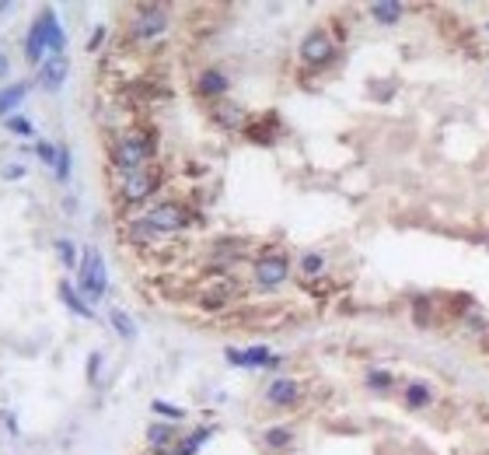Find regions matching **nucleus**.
<instances>
[{"mask_svg": "<svg viewBox=\"0 0 489 455\" xmlns=\"http://www.w3.org/2000/svg\"><path fill=\"white\" fill-rule=\"evenodd\" d=\"M154 154V140L143 133V130H130L123 133L116 144H112V161L123 168V172H137L143 168V161Z\"/></svg>", "mask_w": 489, "mask_h": 455, "instance_id": "nucleus-1", "label": "nucleus"}, {"mask_svg": "<svg viewBox=\"0 0 489 455\" xmlns=\"http://www.w3.org/2000/svg\"><path fill=\"white\" fill-rule=\"evenodd\" d=\"M77 288H81V298H88V301L105 298V291H109V274H105V263H102L98 249H88V253H84V263H81V270H77Z\"/></svg>", "mask_w": 489, "mask_h": 455, "instance_id": "nucleus-2", "label": "nucleus"}, {"mask_svg": "<svg viewBox=\"0 0 489 455\" xmlns=\"http://www.w3.org/2000/svg\"><path fill=\"white\" fill-rule=\"evenodd\" d=\"M157 186H161V172L137 168V172H126V175L119 179V196H123L126 203H140V200H147Z\"/></svg>", "mask_w": 489, "mask_h": 455, "instance_id": "nucleus-3", "label": "nucleus"}, {"mask_svg": "<svg viewBox=\"0 0 489 455\" xmlns=\"http://www.w3.org/2000/svg\"><path fill=\"white\" fill-rule=\"evenodd\" d=\"M147 221L157 228V232H182V228L189 224V210L182 203H157L147 210Z\"/></svg>", "mask_w": 489, "mask_h": 455, "instance_id": "nucleus-4", "label": "nucleus"}, {"mask_svg": "<svg viewBox=\"0 0 489 455\" xmlns=\"http://www.w3.org/2000/svg\"><path fill=\"white\" fill-rule=\"evenodd\" d=\"M256 284L259 288H277V284H284L287 281V274H290V263H287V256H280V253H273V256H263V260H256Z\"/></svg>", "mask_w": 489, "mask_h": 455, "instance_id": "nucleus-5", "label": "nucleus"}, {"mask_svg": "<svg viewBox=\"0 0 489 455\" xmlns=\"http://www.w3.org/2000/svg\"><path fill=\"white\" fill-rule=\"evenodd\" d=\"M164 22H168L164 8H157V4H147V8H140V11H137L133 36H137V39H150V36H157V32L164 29Z\"/></svg>", "mask_w": 489, "mask_h": 455, "instance_id": "nucleus-6", "label": "nucleus"}, {"mask_svg": "<svg viewBox=\"0 0 489 455\" xmlns=\"http://www.w3.org/2000/svg\"><path fill=\"white\" fill-rule=\"evenodd\" d=\"M49 8L32 22V29H29V43H25V57H29V64H42V53H46V29H49Z\"/></svg>", "mask_w": 489, "mask_h": 455, "instance_id": "nucleus-7", "label": "nucleus"}, {"mask_svg": "<svg viewBox=\"0 0 489 455\" xmlns=\"http://www.w3.org/2000/svg\"><path fill=\"white\" fill-rule=\"evenodd\" d=\"M329 57H332V43H329V36L315 32V36H308V39L301 43V60H304V64L322 67V64H329Z\"/></svg>", "mask_w": 489, "mask_h": 455, "instance_id": "nucleus-8", "label": "nucleus"}, {"mask_svg": "<svg viewBox=\"0 0 489 455\" xmlns=\"http://www.w3.org/2000/svg\"><path fill=\"white\" fill-rule=\"evenodd\" d=\"M227 361H231V364H244V368H270V364H277V357H273L266 347H252V350H227Z\"/></svg>", "mask_w": 489, "mask_h": 455, "instance_id": "nucleus-9", "label": "nucleus"}, {"mask_svg": "<svg viewBox=\"0 0 489 455\" xmlns=\"http://www.w3.org/2000/svg\"><path fill=\"white\" fill-rule=\"evenodd\" d=\"M63 77H67V60H63V57L42 60V67H39V84H42L46 91H56V88L63 84Z\"/></svg>", "mask_w": 489, "mask_h": 455, "instance_id": "nucleus-10", "label": "nucleus"}, {"mask_svg": "<svg viewBox=\"0 0 489 455\" xmlns=\"http://www.w3.org/2000/svg\"><path fill=\"white\" fill-rule=\"evenodd\" d=\"M266 396H270L273 406H294V403H301V385L290 382V378H277Z\"/></svg>", "mask_w": 489, "mask_h": 455, "instance_id": "nucleus-11", "label": "nucleus"}, {"mask_svg": "<svg viewBox=\"0 0 489 455\" xmlns=\"http://www.w3.org/2000/svg\"><path fill=\"white\" fill-rule=\"evenodd\" d=\"M126 239L130 242H154V239H161V232H157L147 217H140V221H130L126 224Z\"/></svg>", "mask_w": 489, "mask_h": 455, "instance_id": "nucleus-12", "label": "nucleus"}, {"mask_svg": "<svg viewBox=\"0 0 489 455\" xmlns=\"http://www.w3.org/2000/svg\"><path fill=\"white\" fill-rule=\"evenodd\" d=\"M25 91H29V84H25V81H18V84H8L4 91H0V116H11V109L25 102Z\"/></svg>", "mask_w": 489, "mask_h": 455, "instance_id": "nucleus-13", "label": "nucleus"}, {"mask_svg": "<svg viewBox=\"0 0 489 455\" xmlns=\"http://www.w3.org/2000/svg\"><path fill=\"white\" fill-rule=\"evenodd\" d=\"M60 298H63V301H67V308H70V312H77L81 319H95L91 305H88V301H84V298H81V294H77V291H74V288H70L67 281L60 284Z\"/></svg>", "mask_w": 489, "mask_h": 455, "instance_id": "nucleus-14", "label": "nucleus"}, {"mask_svg": "<svg viewBox=\"0 0 489 455\" xmlns=\"http://www.w3.org/2000/svg\"><path fill=\"white\" fill-rule=\"evenodd\" d=\"M224 91H227V77H224L217 67L206 70V74L199 77V95H210V98H213V95H224Z\"/></svg>", "mask_w": 489, "mask_h": 455, "instance_id": "nucleus-15", "label": "nucleus"}, {"mask_svg": "<svg viewBox=\"0 0 489 455\" xmlns=\"http://www.w3.org/2000/svg\"><path fill=\"white\" fill-rule=\"evenodd\" d=\"M63 43H67V36H63V29H60V22H56V11H53V15H49V29H46V53H49V57H60Z\"/></svg>", "mask_w": 489, "mask_h": 455, "instance_id": "nucleus-16", "label": "nucleus"}, {"mask_svg": "<svg viewBox=\"0 0 489 455\" xmlns=\"http://www.w3.org/2000/svg\"><path fill=\"white\" fill-rule=\"evenodd\" d=\"M402 11H405V8L398 4V0H385V4H371V15H374L378 22H388V25H391V22H398V18H402Z\"/></svg>", "mask_w": 489, "mask_h": 455, "instance_id": "nucleus-17", "label": "nucleus"}, {"mask_svg": "<svg viewBox=\"0 0 489 455\" xmlns=\"http://www.w3.org/2000/svg\"><path fill=\"white\" fill-rule=\"evenodd\" d=\"M217 119H220L224 126H241V123H244V112H241L238 105H227V102H220V105H217Z\"/></svg>", "mask_w": 489, "mask_h": 455, "instance_id": "nucleus-18", "label": "nucleus"}, {"mask_svg": "<svg viewBox=\"0 0 489 455\" xmlns=\"http://www.w3.org/2000/svg\"><path fill=\"white\" fill-rule=\"evenodd\" d=\"M4 126H8L11 133H18V137H32V133H36V126H32V123H29L25 116H18V112H11Z\"/></svg>", "mask_w": 489, "mask_h": 455, "instance_id": "nucleus-19", "label": "nucleus"}, {"mask_svg": "<svg viewBox=\"0 0 489 455\" xmlns=\"http://www.w3.org/2000/svg\"><path fill=\"white\" fill-rule=\"evenodd\" d=\"M405 399H409V406H416V410H419V406H426V403H430V389L416 382V385H409Z\"/></svg>", "mask_w": 489, "mask_h": 455, "instance_id": "nucleus-20", "label": "nucleus"}, {"mask_svg": "<svg viewBox=\"0 0 489 455\" xmlns=\"http://www.w3.org/2000/svg\"><path fill=\"white\" fill-rule=\"evenodd\" d=\"M56 253H60V260H63V267H67V270H74V267H77V253H74V246H70L67 239H60V242H56Z\"/></svg>", "mask_w": 489, "mask_h": 455, "instance_id": "nucleus-21", "label": "nucleus"}, {"mask_svg": "<svg viewBox=\"0 0 489 455\" xmlns=\"http://www.w3.org/2000/svg\"><path fill=\"white\" fill-rule=\"evenodd\" d=\"M147 441H150V445H168V441H171V427H168V424H154V427L147 431Z\"/></svg>", "mask_w": 489, "mask_h": 455, "instance_id": "nucleus-22", "label": "nucleus"}, {"mask_svg": "<svg viewBox=\"0 0 489 455\" xmlns=\"http://www.w3.org/2000/svg\"><path fill=\"white\" fill-rule=\"evenodd\" d=\"M36 154H39V161H42V165H53V168H56L60 147H56V144H39V147H36Z\"/></svg>", "mask_w": 489, "mask_h": 455, "instance_id": "nucleus-23", "label": "nucleus"}, {"mask_svg": "<svg viewBox=\"0 0 489 455\" xmlns=\"http://www.w3.org/2000/svg\"><path fill=\"white\" fill-rule=\"evenodd\" d=\"M109 319H112V326H116V329H119L123 336H133V322L126 319V312H119V308H112V312H109Z\"/></svg>", "mask_w": 489, "mask_h": 455, "instance_id": "nucleus-24", "label": "nucleus"}, {"mask_svg": "<svg viewBox=\"0 0 489 455\" xmlns=\"http://www.w3.org/2000/svg\"><path fill=\"white\" fill-rule=\"evenodd\" d=\"M56 179H60V182L70 179V151H67V147H60V158H56Z\"/></svg>", "mask_w": 489, "mask_h": 455, "instance_id": "nucleus-25", "label": "nucleus"}, {"mask_svg": "<svg viewBox=\"0 0 489 455\" xmlns=\"http://www.w3.org/2000/svg\"><path fill=\"white\" fill-rule=\"evenodd\" d=\"M301 270H304V274H322V270H325V260H322L318 253H308V256L301 260Z\"/></svg>", "mask_w": 489, "mask_h": 455, "instance_id": "nucleus-26", "label": "nucleus"}, {"mask_svg": "<svg viewBox=\"0 0 489 455\" xmlns=\"http://www.w3.org/2000/svg\"><path fill=\"white\" fill-rule=\"evenodd\" d=\"M266 441H270L273 448H284V445L290 441V431H287V427H273V431L266 434Z\"/></svg>", "mask_w": 489, "mask_h": 455, "instance_id": "nucleus-27", "label": "nucleus"}, {"mask_svg": "<svg viewBox=\"0 0 489 455\" xmlns=\"http://www.w3.org/2000/svg\"><path fill=\"white\" fill-rule=\"evenodd\" d=\"M4 179H8V182H18V179H25V165H18V161L4 165Z\"/></svg>", "mask_w": 489, "mask_h": 455, "instance_id": "nucleus-28", "label": "nucleus"}, {"mask_svg": "<svg viewBox=\"0 0 489 455\" xmlns=\"http://www.w3.org/2000/svg\"><path fill=\"white\" fill-rule=\"evenodd\" d=\"M154 410H157V413H164V417H171V420H178V417H182V410H175V406H168V403H154Z\"/></svg>", "mask_w": 489, "mask_h": 455, "instance_id": "nucleus-29", "label": "nucleus"}, {"mask_svg": "<svg viewBox=\"0 0 489 455\" xmlns=\"http://www.w3.org/2000/svg\"><path fill=\"white\" fill-rule=\"evenodd\" d=\"M371 385H391V375H381V371H371V378H367Z\"/></svg>", "mask_w": 489, "mask_h": 455, "instance_id": "nucleus-30", "label": "nucleus"}, {"mask_svg": "<svg viewBox=\"0 0 489 455\" xmlns=\"http://www.w3.org/2000/svg\"><path fill=\"white\" fill-rule=\"evenodd\" d=\"M98 354H91V361H88V371H91V382H98Z\"/></svg>", "mask_w": 489, "mask_h": 455, "instance_id": "nucleus-31", "label": "nucleus"}, {"mask_svg": "<svg viewBox=\"0 0 489 455\" xmlns=\"http://www.w3.org/2000/svg\"><path fill=\"white\" fill-rule=\"evenodd\" d=\"M4 74H8V57L0 53V77H4Z\"/></svg>", "mask_w": 489, "mask_h": 455, "instance_id": "nucleus-32", "label": "nucleus"}]
</instances>
